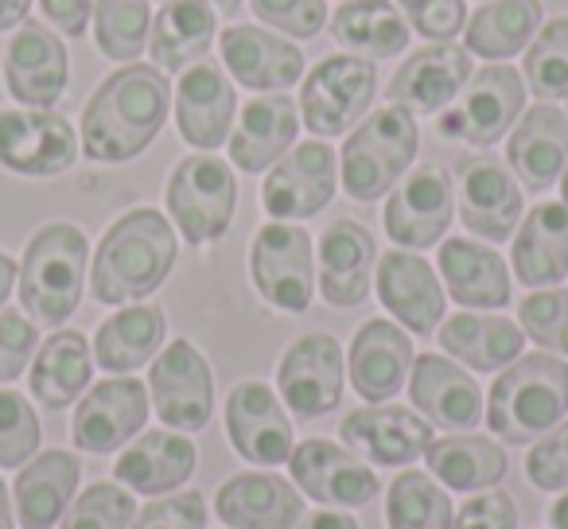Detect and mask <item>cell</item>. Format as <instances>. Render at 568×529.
I'll use <instances>...</instances> for the list:
<instances>
[{
  "mask_svg": "<svg viewBox=\"0 0 568 529\" xmlns=\"http://www.w3.org/2000/svg\"><path fill=\"white\" fill-rule=\"evenodd\" d=\"M168 110H172V87L160 67H118L82 110V152L98 164L136 160L160 136Z\"/></svg>",
  "mask_w": 568,
  "mask_h": 529,
  "instance_id": "1",
  "label": "cell"
},
{
  "mask_svg": "<svg viewBox=\"0 0 568 529\" xmlns=\"http://www.w3.org/2000/svg\"><path fill=\"white\" fill-rule=\"evenodd\" d=\"M175 265V230L152 206L121 214L105 237L98 242L94 269H90V293L98 304L125 308L152 296L168 281Z\"/></svg>",
  "mask_w": 568,
  "mask_h": 529,
  "instance_id": "2",
  "label": "cell"
},
{
  "mask_svg": "<svg viewBox=\"0 0 568 529\" xmlns=\"http://www.w3.org/2000/svg\"><path fill=\"white\" fill-rule=\"evenodd\" d=\"M568 413V366L557 355H526L495 378L487 425L506 444H534Z\"/></svg>",
  "mask_w": 568,
  "mask_h": 529,
  "instance_id": "3",
  "label": "cell"
},
{
  "mask_svg": "<svg viewBox=\"0 0 568 529\" xmlns=\"http://www.w3.org/2000/svg\"><path fill=\"white\" fill-rule=\"evenodd\" d=\"M90 242L74 222H51L28 242L20 265V304L43 327H59L74 316L87 285Z\"/></svg>",
  "mask_w": 568,
  "mask_h": 529,
  "instance_id": "4",
  "label": "cell"
},
{
  "mask_svg": "<svg viewBox=\"0 0 568 529\" xmlns=\"http://www.w3.org/2000/svg\"><path fill=\"white\" fill-rule=\"evenodd\" d=\"M417 149L420 129L413 113L397 110V105L371 113L343 144L339 167L347 195L358 199V203H378L409 172V164L417 160Z\"/></svg>",
  "mask_w": 568,
  "mask_h": 529,
  "instance_id": "5",
  "label": "cell"
},
{
  "mask_svg": "<svg viewBox=\"0 0 568 529\" xmlns=\"http://www.w3.org/2000/svg\"><path fill=\"white\" fill-rule=\"evenodd\" d=\"M234 206L237 183L226 160L199 152V156L175 164L172 180H168V214L187 242H219L234 222Z\"/></svg>",
  "mask_w": 568,
  "mask_h": 529,
  "instance_id": "6",
  "label": "cell"
},
{
  "mask_svg": "<svg viewBox=\"0 0 568 529\" xmlns=\"http://www.w3.org/2000/svg\"><path fill=\"white\" fill-rule=\"evenodd\" d=\"M250 273L257 293L281 312H308L316 296V253L304 226L265 222L250 245Z\"/></svg>",
  "mask_w": 568,
  "mask_h": 529,
  "instance_id": "7",
  "label": "cell"
},
{
  "mask_svg": "<svg viewBox=\"0 0 568 529\" xmlns=\"http://www.w3.org/2000/svg\"><path fill=\"white\" fill-rule=\"evenodd\" d=\"M378 71L371 59L327 55L312 67L301 90V118L312 136H343L374 102Z\"/></svg>",
  "mask_w": 568,
  "mask_h": 529,
  "instance_id": "8",
  "label": "cell"
},
{
  "mask_svg": "<svg viewBox=\"0 0 568 529\" xmlns=\"http://www.w3.org/2000/svg\"><path fill=\"white\" fill-rule=\"evenodd\" d=\"M521 105H526L521 74L506 63H490L467 79V87L440 118V133L459 136L475 149H490L514 129V121L521 118Z\"/></svg>",
  "mask_w": 568,
  "mask_h": 529,
  "instance_id": "9",
  "label": "cell"
},
{
  "mask_svg": "<svg viewBox=\"0 0 568 529\" xmlns=\"http://www.w3.org/2000/svg\"><path fill=\"white\" fill-rule=\"evenodd\" d=\"M79 133L55 110H0V167L17 175H59L79 160Z\"/></svg>",
  "mask_w": 568,
  "mask_h": 529,
  "instance_id": "10",
  "label": "cell"
},
{
  "mask_svg": "<svg viewBox=\"0 0 568 529\" xmlns=\"http://www.w3.org/2000/svg\"><path fill=\"white\" fill-rule=\"evenodd\" d=\"M335 152L324 141H304L293 144V152H284L273 164V172L265 175L261 187V203H265L268 218L293 222V218H312L320 214L335 195Z\"/></svg>",
  "mask_w": 568,
  "mask_h": 529,
  "instance_id": "11",
  "label": "cell"
},
{
  "mask_svg": "<svg viewBox=\"0 0 568 529\" xmlns=\"http://www.w3.org/2000/svg\"><path fill=\"white\" fill-rule=\"evenodd\" d=\"M149 394L160 420L168 428H180V433L206 428L214 413L211 366L187 339H175L160 350V358L149 370Z\"/></svg>",
  "mask_w": 568,
  "mask_h": 529,
  "instance_id": "12",
  "label": "cell"
},
{
  "mask_svg": "<svg viewBox=\"0 0 568 529\" xmlns=\"http://www.w3.org/2000/svg\"><path fill=\"white\" fill-rule=\"evenodd\" d=\"M71 82L67 43L48 24L24 20L4 48V87L28 110H55Z\"/></svg>",
  "mask_w": 568,
  "mask_h": 529,
  "instance_id": "13",
  "label": "cell"
},
{
  "mask_svg": "<svg viewBox=\"0 0 568 529\" xmlns=\"http://www.w3.org/2000/svg\"><path fill=\"white\" fill-rule=\"evenodd\" d=\"M467 79H471V51L456 43H428V48L409 51V59L397 67L386 98L389 105L413 118H433L456 102Z\"/></svg>",
  "mask_w": 568,
  "mask_h": 529,
  "instance_id": "14",
  "label": "cell"
},
{
  "mask_svg": "<svg viewBox=\"0 0 568 529\" xmlns=\"http://www.w3.org/2000/svg\"><path fill=\"white\" fill-rule=\"evenodd\" d=\"M343 347L324 332L301 335L276 366V386L296 417H324L343 397Z\"/></svg>",
  "mask_w": 568,
  "mask_h": 529,
  "instance_id": "15",
  "label": "cell"
},
{
  "mask_svg": "<svg viewBox=\"0 0 568 529\" xmlns=\"http://www.w3.org/2000/svg\"><path fill=\"white\" fill-rule=\"evenodd\" d=\"M456 199H452V180L440 164H420L394 187L386 203V234L402 250H428L452 226Z\"/></svg>",
  "mask_w": 568,
  "mask_h": 529,
  "instance_id": "16",
  "label": "cell"
},
{
  "mask_svg": "<svg viewBox=\"0 0 568 529\" xmlns=\"http://www.w3.org/2000/svg\"><path fill=\"white\" fill-rule=\"evenodd\" d=\"M226 433L237 456L276 467L293 456V420L265 382H242L226 397Z\"/></svg>",
  "mask_w": 568,
  "mask_h": 529,
  "instance_id": "17",
  "label": "cell"
},
{
  "mask_svg": "<svg viewBox=\"0 0 568 529\" xmlns=\"http://www.w3.org/2000/svg\"><path fill=\"white\" fill-rule=\"evenodd\" d=\"M222 63L245 90L261 94H288L304 79V51L284 35H273L253 24H230L219 35Z\"/></svg>",
  "mask_w": 568,
  "mask_h": 529,
  "instance_id": "18",
  "label": "cell"
},
{
  "mask_svg": "<svg viewBox=\"0 0 568 529\" xmlns=\"http://www.w3.org/2000/svg\"><path fill=\"white\" fill-rule=\"evenodd\" d=\"M149 420V386L136 378L98 382L74 409V444L82 451H118Z\"/></svg>",
  "mask_w": 568,
  "mask_h": 529,
  "instance_id": "19",
  "label": "cell"
},
{
  "mask_svg": "<svg viewBox=\"0 0 568 529\" xmlns=\"http://www.w3.org/2000/svg\"><path fill=\"white\" fill-rule=\"evenodd\" d=\"M296 487L327 506H366L378 498V475L332 440H304L288 456Z\"/></svg>",
  "mask_w": 568,
  "mask_h": 529,
  "instance_id": "20",
  "label": "cell"
},
{
  "mask_svg": "<svg viewBox=\"0 0 568 529\" xmlns=\"http://www.w3.org/2000/svg\"><path fill=\"white\" fill-rule=\"evenodd\" d=\"M175 125L191 149H219L234 129L237 94L234 82L222 74L219 63H195L180 74V87L172 94Z\"/></svg>",
  "mask_w": 568,
  "mask_h": 529,
  "instance_id": "21",
  "label": "cell"
},
{
  "mask_svg": "<svg viewBox=\"0 0 568 529\" xmlns=\"http://www.w3.org/2000/svg\"><path fill=\"white\" fill-rule=\"evenodd\" d=\"M409 397L433 428H448V433H471L479 420L487 417L483 409V389L467 370L440 355H420L413 358L409 374Z\"/></svg>",
  "mask_w": 568,
  "mask_h": 529,
  "instance_id": "22",
  "label": "cell"
},
{
  "mask_svg": "<svg viewBox=\"0 0 568 529\" xmlns=\"http://www.w3.org/2000/svg\"><path fill=\"white\" fill-rule=\"evenodd\" d=\"M378 296L389 316L413 335H433L444 319L440 277L409 250H389L378 257Z\"/></svg>",
  "mask_w": 568,
  "mask_h": 529,
  "instance_id": "23",
  "label": "cell"
},
{
  "mask_svg": "<svg viewBox=\"0 0 568 529\" xmlns=\"http://www.w3.org/2000/svg\"><path fill=\"white\" fill-rule=\"evenodd\" d=\"M339 433L347 448L382 467L413 464L433 448V425L402 405H366V409L347 413Z\"/></svg>",
  "mask_w": 568,
  "mask_h": 529,
  "instance_id": "24",
  "label": "cell"
},
{
  "mask_svg": "<svg viewBox=\"0 0 568 529\" xmlns=\"http://www.w3.org/2000/svg\"><path fill=\"white\" fill-rule=\"evenodd\" d=\"M374 245L371 230L351 218H339L320 237V296L332 308H358L374 285Z\"/></svg>",
  "mask_w": 568,
  "mask_h": 529,
  "instance_id": "25",
  "label": "cell"
},
{
  "mask_svg": "<svg viewBox=\"0 0 568 529\" xmlns=\"http://www.w3.org/2000/svg\"><path fill=\"white\" fill-rule=\"evenodd\" d=\"M413 366V343L409 332L389 319H371L358 327L355 343H351V386L358 397H366L371 405H382L389 397L402 394V386L409 382Z\"/></svg>",
  "mask_w": 568,
  "mask_h": 529,
  "instance_id": "26",
  "label": "cell"
},
{
  "mask_svg": "<svg viewBox=\"0 0 568 529\" xmlns=\"http://www.w3.org/2000/svg\"><path fill=\"white\" fill-rule=\"evenodd\" d=\"M459 218L487 242H506L521 222V191L498 160H467L459 172Z\"/></svg>",
  "mask_w": 568,
  "mask_h": 529,
  "instance_id": "27",
  "label": "cell"
},
{
  "mask_svg": "<svg viewBox=\"0 0 568 529\" xmlns=\"http://www.w3.org/2000/svg\"><path fill=\"white\" fill-rule=\"evenodd\" d=\"M301 133V110L288 94H261L250 98V105L237 118V129L230 133V160L242 172H265L284 152L296 144Z\"/></svg>",
  "mask_w": 568,
  "mask_h": 529,
  "instance_id": "28",
  "label": "cell"
},
{
  "mask_svg": "<svg viewBox=\"0 0 568 529\" xmlns=\"http://www.w3.org/2000/svg\"><path fill=\"white\" fill-rule=\"evenodd\" d=\"M219 518L234 529H293L304 518V498L281 475L245 471L219 487Z\"/></svg>",
  "mask_w": 568,
  "mask_h": 529,
  "instance_id": "29",
  "label": "cell"
},
{
  "mask_svg": "<svg viewBox=\"0 0 568 529\" xmlns=\"http://www.w3.org/2000/svg\"><path fill=\"white\" fill-rule=\"evenodd\" d=\"M506 160H510L514 175H518L529 191H549L568 164L565 110L545 102L521 113V121L510 133V144H506Z\"/></svg>",
  "mask_w": 568,
  "mask_h": 529,
  "instance_id": "30",
  "label": "cell"
},
{
  "mask_svg": "<svg viewBox=\"0 0 568 529\" xmlns=\"http://www.w3.org/2000/svg\"><path fill=\"white\" fill-rule=\"evenodd\" d=\"M514 277L529 288L560 285L568 273V206L537 203L514 234Z\"/></svg>",
  "mask_w": 568,
  "mask_h": 529,
  "instance_id": "31",
  "label": "cell"
},
{
  "mask_svg": "<svg viewBox=\"0 0 568 529\" xmlns=\"http://www.w3.org/2000/svg\"><path fill=\"white\" fill-rule=\"evenodd\" d=\"M195 464L199 451L187 436L152 428L121 451V459L113 464V479L125 482L129 490H141V495H164V490L183 487Z\"/></svg>",
  "mask_w": 568,
  "mask_h": 529,
  "instance_id": "32",
  "label": "cell"
},
{
  "mask_svg": "<svg viewBox=\"0 0 568 529\" xmlns=\"http://www.w3.org/2000/svg\"><path fill=\"white\" fill-rule=\"evenodd\" d=\"M440 277L456 304L471 308H503L510 304V269L490 245L471 237H448L440 245Z\"/></svg>",
  "mask_w": 568,
  "mask_h": 529,
  "instance_id": "33",
  "label": "cell"
},
{
  "mask_svg": "<svg viewBox=\"0 0 568 529\" xmlns=\"http://www.w3.org/2000/svg\"><path fill=\"white\" fill-rule=\"evenodd\" d=\"M214 35H219V12L211 0H168L149 32L152 67L164 74L187 71L211 51Z\"/></svg>",
  "mask_w": 568,
  "mask_h": 529,
  "instance_id": "34",
  "label": "cell"
},
{
  "mask_svg": "<svg viewBox=\"0 0 568 529\" xmlns=\"http://www.w3.org/2000/svg\"><path fill=\"white\" fill-rule=\"evenodd\" d=\"M409 20L389 0H343L332 17V40L343 55L355 59H394L409 48Z\"/></svg>",
  "mask_w": 568,
  "mask_h": 529,
  "instance_id": "35",
  "label": "cell"
},
{
  "mask_svg": "<svg viewBox=\"0 0 568 529\" xmlns=\"http://www.w3.org/2000/svg\"><path fill=\"white\" fill-rule=\"evenodd\" d=\"M79 459L71 451H43L32 456L20 471L17 487V518L24 529H51L55 521H63L67 502L79 490Z\"/></svg>",
  "mask_w": 568,
  "mask_h": 529,
  "instance_id": "36",
  "label": "cell"
},
{
  "mask_svg": "<svg viewBox=\"0 0 568 529\" xmlns=\"http://www.w3.org/2000/svg\"><path fill=\"white\" fill-rule=\"evenodd\" d=\"M440 347L452 358H459L471 370H506L510 363L521 358L526 335L514 319L506 316H475V312H459V316L440 324Z\"/></svg>",
  "mask_w": 568,
  "mask_h": 529,
  "instance_id": "37",
  "label": "cell"
},
{
  "mask_svg": "<svg viewBox=\"0 0 568 529\" xmlns=\"http://www.w3.org/2000/svg\"><path fill=\"white\" fill-rule=\"evenodd\" d=\"M168 335V319L156 304H129L113 312L94 339V358L110 374H133L136 366H149L160 355V343Z\"/></svg>",
  "mask_w": 568,
  "mask_h": 529,
  "instance_id": "38",
  "label": "cell"
},
{
  "mask_svg": "<svg viewBox=\"0 0 568 529\" xmlns=\"http://www.w3.org/2000/svg\"><path fill=\"white\" fill-rule=\"evenodd\" d=\"M545 4L541 0H487L464 28V48L487 63H506L526 51L541 32Z\"/></svg>",
  "mask_w": 568,
  "mask_h": 529,
  "instance_id": "39",
  "label": "cell"
},
{
  "mask_svg": "<svg viewBox=\"0 0 568 529\" xmlns=\"http://www.w3.org/2000/svg\"><path fill=\"white\" fill-rule=\"evenodd\" d=\"M94 374V350L82 332H55L40 347L32 366V397L48 409H67L74 397L87 394Z\"/></svg>",
  "mask_w": 568,
  "mask_h": 529,
  "instance_id": "40",
  "label": "cell"
},
{
  "mask_svg": "<svg viewBox=\"0 0 568 529\" xmlns=\"http://www.w3.org/2000/svg\"><path fill=\"white\" fill-rule=\"evenodd\" d=\"M428 456V471L444 482L448 490H487L495 482L506 479V459L503 444L487 440V436L475 433H456L444 436V440H433V448L425 451Z\"/></svg>",
  "mask_w": 568,
  "mask_h": 529,
  "instance_id": "41",
  "label": "cell"
},
{
  "mask_svg": "<svg viewBox=\"0 0 568 529\" xmlns=\"http://www.w3.org/2000/svg\"><path fill=\"white\" fill-rule=\"evenodd\" d=\"M94 43L113 63H136L149 48L152 9L149 0H94Z\"/></svg>",
  "mask_w": 568,
  "mask_h": 529,
  "instance_id": "42",
  "label": "cell"
},
{
  "mask_svg": "<svg viewBox=\"0 0 568 529\" xmlns=\"http://www.w3.org/2000/svg\"><path fill=\"white\" fill-rule=\"evenodd\" d=\"M452 498L425 471H402L389 482L386 521L389 529H452Z\"/></svg>",
  "mask_w": 568,
  "mask_h": 529,
  "instance_id": "43",
  "label": "cell"
},
{
  "mask_svg": "<svg viewBox=\"0 0 568 529\" xmlns=\"http://www.w3.org/2000/svg\"><path fill=\"white\" fill-rule=\"evenodd\" d=\"M521 74L537 98H568V17L541 24L526 48Z\"/></svg>",
  "mask_w": 568,
  "mask_h": 529,
  "instance_id": "44",
  "label": "cell"
},
{
  "mask_svg": "<svg viewBox=\"0 0 568 529\" xmlns=\"http://www.w3.org/2000/svg\"><path fill=\"white\" fill-rule=\"evenodd\" d=\"M133 518H136V506L129 498V490H121L118 482H94L63 513L59 529H129Z\"/></svg>",
  "mask_w": 568,
  "mask_h": 529,
  "instance_id": "45",
  "label": "cell"
},
{
  "mask_svg": "<svg viewBox=\"0 0 568 529\" xmlns=\"http://www.w3.org/2000/svg\"><path fill=\"white\" fill-rule=\"evenodd\" d=\"M43 428L28 397L0 389V467H24L40 451Z\"/></svg>",
  "mask_w": 568,
  "mask_h": 529,
  "instance_id": "46",
  "label": "cell"
},
{
  "mask_svg": "<svg viewBox=\"0 0 568 529\" xmlns=\"http://www.w3.org/2000/svg\"><path fill=\"white\" fill-rule=\"evenodd\" d=\"M521 327L537 347H549L568 355V293L565 288H545V293H529L518 308Z\"/></svg>",
  "mask_w": 568,
  "mask_h": 529,
  "instance_id": "47",
  "label": "cell"
},
{
  "mask_svg": "<svg viewBox=\"0 0 568 529\" xmlns=\"http://www.w3.org/2000/svg\"><path fill=\"white\" fill-rule=\"evenodd\" d=\"M250 9L261 24L281 35H296V40H312L327 24L324 0H250Z\"/></svg>",
  "mask_w": 568,
  "mask_h": 529,
  "instance_id": "48",
  "label": "cell"
},
{
  "mask_svg": "<svg viewBox=\"0 0 568 529\" xmlns=\"http://www.w3.org/2000/svg\"><path fill=\"white\" fill-rule=\"evenodd\" d=\"M405 12L409 28L425 35L428 43H452L467 28V4L464 0H394Z\"/></svg>",
  "mask_w": 568,
  "mask_h": 529,
  "instance_id": "49",
  "label": "cell"
},
{
  "mask_svg": "<svg viewBox=\"0 0 568 529\" xmlns=\"http://www.w3.org/2000/svg\"><path fill=\"white\" fill-rule=\"evenodd\" d=\"M526 475L541 490H568V417L534 444L526 456Z\"/></svg>",
  "mask_w": 568,
  "mask_h": 529,
  "instance_id": "50",
  "label": "cell"
},
{
  "mask_svg": "<svg viewBox=\"0 0 568 529\" xmlns=\"http://www.w3.org/2000/svg\"><path fill=\"white\" fill-rule=\"evenodd\" d=\"M36 355V324L20 312H0V386H9L24 374Z\"/></svg>",
  "mask_w": 568,
  "mask_h": 529,
  "instance_id": "51",
  "label": "cell"
},
{
  "mask_svg": "<svg viewBox=\"0 0 568 529\" xmlns=\"http://www.w3.org/2000/svg\"><path fill=\"white\" fill-rule=\"evenodd\" d=\"M133 529H206V502L195 490L172 498H156L136 513Z\"/></svg>",
  "mask_w": 568,
  "mask_h": 529,
  "instance_id": "52",
  "label": "cell"
},
{
  "mask_svg": "<svg viewBox=\"0 0 568 529\" xmlns=\"http://www.w3.org/2000/svg\"><path fill=\"white\" fill-rule=\"evenodd\" d=\"M452 529H518V506L503 490L479 495L452 518Z\"/></svg>",
  "mask_w": 568,
  "mask_h": 529,
  "instance_id": "53",
  "label": "cell"
},
{
  "mask_svg": "<svg viewBox=\"0 0 568 529\" xmlns=\"http://www.w3.org/2000/svg\"><path fill=\"white\" fill-rule=\"evenodd\" d=\"M40 12L55 32H63L67 40L82 35L94 17V0H40Z\"/></svg>",
  "mask_w": 568,
  "mask_h": 529,
  "instance_id": "54",
  "label": "cell"
},
{
  "mask_svg": "<svg viewBox=\"0 0 568 529\" xmlns=\"http://www.w3.org/2000/svg\"><path fill=\"white\" fill-rule=\"evenodd\" d=\"M296 529H358V521L347 518V513H335V510H316L312 518H304Z\"/></svg>",
  "mask_w": 568,
  "mask_h": 529,
  "instance_id": "55",
  "label": "cell"
},
{
  "mask_svg": "<svg viewBox=\"0 0 568 529\" xmlns=\"http://www.w3.org/2000/svg\"><path fill=\"white\" fill-rule=\"evenodd\" d=\"M28 9H32V0H0V32L24 24Z\"/></svg>",
  "mask_w": 568,
  "mask_h": 529,
  "instance_id": "56",
  "label": "cell"
},
{
  "mask_svg": "<svg viewBox=\"0 0 568 529\" xmlns=\"http://www.w3.org/2000/svg\"><path fill=\"white\" fill-rule=\"evenodd\" d=\"M17 281H20L17 261H12L9 253H0V308H4V304H9L12 288H17Z\"/></svg>",
  "mask_w": 568,
  "mask_h": 529,
  "instance_id": "57",
  "label": "cell"
},
{
  "mask_svg": "<svg viewBox=\"0 0 568 529\" xmlns=\"http://www.w3.org/2000/svg\"><path fill=\"white\" fill-rule=\"evenodd\" d=\"M549 521H552V529H568V490L549 506Z\"/></svg>",
  "mask_w": 568,
  "mask_h": 529,
  "instance_id": "58",
  "label": "cell"
},
{
  "mask_svg": "<svg viewBox=\"0 0 568 529\" xmlns=\"http://www.w3.org/2000/svg\"><path fill=\"white\" fill-rule=\"evenodd\" d=\"M0 529H17V521H12V502H9V487H4V479H0Z\"/></svg>",
  "mask_w": 568,
  "mask_h": 529,
  "instance_id": "59",
  "label": "cell"
},
{
  "mask_svg": "<svg viewBox=\"0 0 568 529\" xmlns=\"http://www.w3.org/2000/svg\"><path fill=\"white\" fill-rule=\"evenodd\" d=\"M214 9H222V12H234V9H242V0H211Z\"/></svg>",
  "mask_w": 568,
  "mask_h": 529,
  "instance_id": "60",
  "label": "cell"
},
{
  "mask_svg": "<svg viewBox=\"0 0 568 529\" xmlns=\"http://www.w3.org/2000/svg\"><path fill=\"white\" fill-rule=\"evenodd\" d=\"M560 199H565V206H568V164H565V172H560Z\"/></svg>",
  "mask_w": 568,
  "mask_h": 529,
  "instance_id": "61",
  "label": "cell"
}]
</instances>
